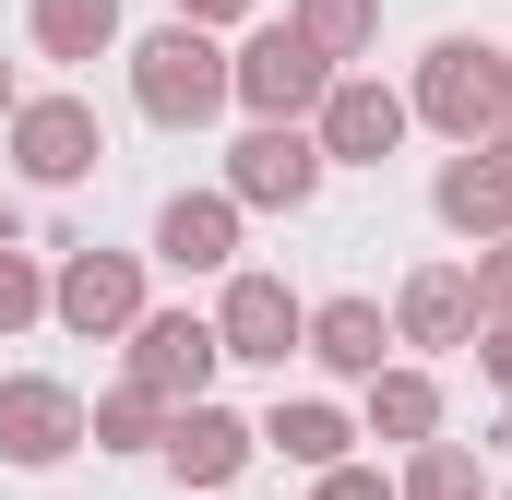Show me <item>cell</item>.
<instances>
[{"instance_id":"1","label":"cell","mask_w":512,"mask_h":500,"mask_svg":"<svg viewBox=\"0 0 512 500\" xmlns=\"http://www.w3.org/2000/svg\"><path fill=\"white\" fill-rule=\"evenodd\" d=\"M131 108L155 131H203L227 108V48H215L203 24H155V36L131 48Z\"/></svg>"},{"instance_id":"2","label":"cell","mask_w":512,"mask_h":500,"mask_svg":"<svg viewBox=\"0 0 512 500\" xmlns=\"http://www.w3.org/2000/svg\"><path fill=\"white\" fill-rule=\"evenodd\" d=\"M405 120H429V131H453L465 155L477 143H501V48H477V36H441L429 60H417V84H405Z\"/></svg>"},{"instance_id":"3","label":"cell","mask_w":512,"mask_h":500,"mask_svg":"<svg viewBox=\"0 0 512 500\" xmlns=\"http://www.w3.org/2000/svg\"><path fill=\"white\" fill-rule=\"evenodd\" d=\"M0 143H12L24 191H84V179H96V155H108V120L60 84V96H24V108L0 120Z\"/></svg>"},{"instance_id":"4","label":"cell","mask_w":512,"mask_h":500,"mask_svg":"<svg viewBox=\"0 0 512 500\" xmlns=\"http://www.w3.org/2000/svg\"><path fill=\"white\" fill-rule=\"evenodd\" d=\"M227 96H239L251 120H298V131H310V120H322V96H334V60H322L298 24H262L251 48L227 60Z\"/></svg>"},{"instance_id":"5","label":"cell","mask_w":512,"mask_h":500,"mask_svg":"<svg viewBox=\"0 0 512 500\" xmlns=\"http://www.w3.org/2000/svg\"><path fill=\"white\" fill-rule=\"evenodd\" d=\"M215 370H227V346H215L203 310H143L131 322V393H155L167 417L179 405H215Z\"/></svg>"},{"instance_id":"6","label":"cell","mask_w":512,"mask_h":500,"mask_svg":"<svg viewBox=\"0 0 512 500\" xmlns=\"http://www.w3.org/2000/svg\"><path fill=\"white\" fill-rule=\"evenodd\" d=\"M310 191H322V143L298 120H251L227 143V203H239V215H298Z\"/></svg>"},{"instance_id":"7","label":"cell","mask_w":512,"mask_h":500,"mask_svg":"<svg viewBox=\"0 0 512 500\" xmlns=\"http://www.w3.org/2000/svg\"><path fill=\"white\" fill-rule=\"evenodd\" d=\"M84 453V393L48 370H12L0 381V465H24V477H48V465H72Z\"/></svg>"},{"instance_id":"8","label":"cell","mask_w":512,"mask_h":500,"mask_svg":"<svg viewBox=\"0 0 512 500\" xmlns=\"http://www.w3.org/2000/svg\"><path fill=\"white\" fill-rule=\"evenodd\" d=\"M48 322H72V334H84V346H96V334H131V322H143V262H131V250H60V274H48Z\"/></svg>"},{"instance_id":"9","label":"cell","mask_w":512,"mask_h":500,"mask_svg":"<svg viewBox=\"0 0 512 500\" xmlns=\"http://www.w3.org/2000/svg\"><path fill=\"white\" fill-rule=\"evenodd\" d=\"M215 346L251 358V370H286V358L310 346V298H298L286 274H227V298H215Z\"/></svg>"},{"instance_id":"10","label":"cell","mask_w":512,"mask_h":500,"mask_svg":"<svg viewBox=\"0 0 512 500\" xmlns=\"http://www.w3.org/2000/svg\"><path fill=\"white\" fill-rule=\"evenodd\" d=\"M310 143H322V167H382L393 143H405V96H393L382 72H334V96H322Z\"/></svg>"},{"instance_id":"11","label":"cell","mask_w":512,"mask_h":500,"mask_svg":"<svg viewBox=\"0 0 512 500\" xmlns=\"http://www.w3.org/2000/svg\"><path fill=\"white\" fill-rule=\"evenodd\" d=\"M155 453H167V477H179V489L227 500V489H239V465L262 453V429H251V417H227V405H179Z\"/></svg>"},{"instance_id":"12","label":"cell","mask_w":512,"mask_h":500,"mask_svg":"<svg viewBox=\"0 0 512 500\" xmlns=\"http://www.w3.org/2000/svg\"><path fill=\"white\" fill-rule=\"evenodd\" d=\"M393 346H477V274L465 262H417L405 286H393Z\"/></svg>"},{"instance_id":"13","label":"cell","mask_w":512,"mask_h":500,"mask_svg":"<svg viewBox=\"0 0 512 500\" xmlns=\"http://www.w3.org/2000/svg\"><path fill=\"white\" fill-rule=\"evenodd\" d=\"M155 262H179V274H227V262H239V203H227V191H179V203L155 215Z\"/></svg>"},{"instance_id":"14","label":"cell","mask_w":512,"mask_h":500,"mask_svg":"<svg viewBox=\"0 0 512 500\" xmlns=\"http://www.w3.org/2000/svg\"><path fill=\"white\" fill-rule=\"evenodd\" d=\"M310 358H322L334 381H382V370H393L382 298H322V310H310Z\"/></svg>"},{"instance_id":"15","label":"cell","mask_w":512,"mask_h":500,"mask_svg":"<svg viewBox=\"0 0 512 500\" xmlns=\"http://www.w3.org/2000/svg\"><path fill=\"white\" fill-rule=\"evenodd\" d=\"M429 203H441V227H453V239H512V179L501 167H489V155H453V167H441V179H429Z\"/></svg>"},{"instance_id":"16","label":"cell","mask_w":512,"mask_h":500,"mask_svg":"<svg viewBox=\"0 0 512 500\" xmlns=\"http://www.w3.org/2000/svg\"><path fill=\"white\" fill-rule=\"evenodd\" d=\"M370 441H393V453H417V441H441V381L393 358V370L370 381Z\"/></svg>"},{"instance_id":"17","label":"cell","mask_w":512,"mask_h":500,"mask_svg":"<svg viewBox=\"0 0 512 500\" xmlns=\"http://www.w3.org/2000/svg\"><path fill=\"white\" fill-rule=\"evenodd\" d=\"M346 441H358V429H346V405H310V393L262 417V453H286V465H310V477H334V465H346Z\"/></svg>"},{"instance_id":"18","label":"cell","mask_w":512,"mask_h":500,"mask_svg":"<svg viewBox=\"0 0 512 500\" xmlns=\"http://www.w3.org/2000/svg\"><path fill=\"white\" fill-rule=\"evenodd\" d=\"M24 24H36L48 60H108L120 48V0H24Z\"/></svg>"},{"instance_id":"19","label":"cell","mask_w":512,"mask_h":500,"mask_svg":"<svg viewBox=\"0 0 512 500\" xmlns=\"http://www.w3.org/2000/svg\"><path fill=\"white\" fill-rule=\"evenodd\" d=\"M286 24H298V36H310L334 72H346V60H370V36H382V0H298Z\"/></svg>"},{"instance_id":"20","label":"cell","mask_w":512,"mask_h":500,"mask_svg":"<svg viewBox=\"0 0 512 500\" xmlns=\"http://www.w3.org/2000/svg\"><path fill=\"white\" fill-rule=\"evenodd\" d=\"M84 441H96V453H155V441H167V405H155V393H96V405H84Z\"/></svg>"},{"instance_id":"21","label":"cell","mask_w":512,"mask_h":500,"mask_svg":"<svg viewBox=\"0 0 512 500\" xmlns=\"http://www.w3.org/2000/svg\"><path fill=\"white\" fill-rule=\"evenodd\" d=\"M393 500H489V477H477V453H465V441H417V453H405V477H393Z\"/></svg>"},{"instance_id":"22","label":"cell","mask_w":512,"mask_h":500,"mask_svg":"<svg viewBox=\"0 0 512 500\" xmlns=\"http://www.w3.org/2000/svg\"><path fill=\"white\" fill-rule=\"evenodd\" d=\"M24 322H48V274H36V250H0V334H24Z\"/></svg>"},{"instance_id":"23","label":"cell","mask_w":512,"mask_h":500,"mask_svg":"<svg viewBox=\"0 0 512 500\" xmlns=\"http://www.w3.org/2000/svg\"><path fill=\"white\" fill-rule=\"evenodd\" d=\"M465 274H477V322H512V239H489Z\"/></svg>"},{"instance_id":"24","label":"cell","mask_w":512,"mask_h":500,"mask_svg":"<svg viewBox=\"0 0 512 500\" xmlns=\"http://www.w3.org/2000/svg\"><path fill=\"white\" fill-rule=\"evenodd\" d=\"M322 500H393V477H382V465H334V477H322Z\"/></svg>"},{"instance_id":"25","label":"cell","mask_w":512,"mask_h":500,"mask_svg":"<svg viewBox=\"0 0 512 500\" xmlns=\"http://www.w3.org/2000/svg\"><path fill=\"white\" fill-rule=\"evenodd\" d=\"M477 358H489V381L512 393V322H477Z\"/></svg>"},{"instance_id":"26","label":"cell","mask_w":512,"mask_h":500,"mask_svg":"<svg viewBox=\"0 0 512 500\" xmlns=\"http://www.w3.org/2000/svg\"><path fill=\"white\" fill-rule=\"evenodd\" d=\"M179 24H203V36H215V24H251V0H179Z\"/></svg>"},{"instance_id":"27","label":"cell","mask_w":512,"mask_h":500,"mask_svg":"<svg viewBox=\"0 0 512 500\" xmlns=\"http://www.w3.org/2000/svg\"><path fill=\"white\" fill-rule=\"evenodd\" d=\"M477 155H489V167H501V179H512V131H501V143H477Z\"/></svg>"},{"instance_id":"28","label":"cell","mask_w":512,"mask_h":500,"mask_svg":"<svg viewBox=\"0 0 512 500\" xmlns=\"http://www.w3.org/2000/svg\"><path fill=\"white\" fill-rule=\"evenodd\" d=\"M12 108H24V96H12V60H0V120H12Z\"/></svg>"},{"instance_id":"29","label":"cell","mask_w":512,"mask_h":500,"mask_svg":"<svg viewBox=\"0 0 512 500\" xmlns=\"http://www.w3.org/2000/svg\"><path fill=\"white\" fill-rule=\"evenodd\" d=\"M501 108H512V48H501ZM501 131H512V120H501Z\"/></svg>"},{"instance_id":"30","label":"cell","mask_w":512,"mask_h":500,"mask_svg":"<svg viewBox=\"0 0 512 500\" xmlns=\"http://www.w3.org/2000/svg\"><path fill=\"white\" fill-rule=\"evenodd\" d=\"M0 250H24V239H12V203H0Z\"/></svg>"},{"instance_id":"31","label":"cell","mask_w":512,"mask_h":500,"mask_svg":"<svg viewBox=\"0 0 512 500\" xmlns=\"http://www.w3.org/2000/svg\"><path fill=\"white\" fill-rule=\"evenodd\" d=\"M501 453H512V405H501Z\"/></svg>"},{"instance_id":"32","label":"cell","mask_w":512,"mask_h":500,"mask_svg":"<svg viewBox=\"0 0 512 500\" xmlns=\"http://www.w3.org/2000/svg\"><path fill=\"white\" fill-rule=\"evenodd\" d=\"M501 500H512V489H501Z\"/></svg>"}]
</instances>
